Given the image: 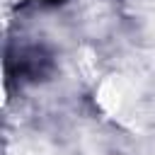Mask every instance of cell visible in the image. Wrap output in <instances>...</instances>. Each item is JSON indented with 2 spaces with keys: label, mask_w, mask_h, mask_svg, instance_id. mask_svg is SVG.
I'll list each match as a JSON object with an SVG mask.
<instances>
[{
  "label": "cell",
  "mask_w": 155,
  "mask_h": 155,
  "mask_svg": "<svg viewBox=\"0 0 155 155\" xmlns=\"http://www.w3.org/2000/svg\"><path fill=\"white\" fill-rule=\"evenodd\" d=\"M46 2H58V0H46Z\"/></svg>",
  "instance_id": "cell-1"
}]
</instances>
